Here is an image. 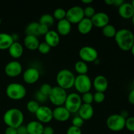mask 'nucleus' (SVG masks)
I'll return each mask as SVG.
<instances>
[{
	"label": "nucleus",
	"instance_id": "nucleus-1",
	"mask_svg": "<svg viewBox=\"0 0 134 134\" xmlns=\"http://www.w3.org/2000/svg\"><path fill=\"white\" fill-rule=\"evenodd\" d=\"M114 38L118 47L124 51H130L134 43V34L126 28L117 30Z\"/></svg>",
	"mask_w": 134,
	"mask_h": 134
},
{
	"label": "nucleus",
	"instance_id": "nucleus-2",
	"mask_svg": "<svg viewBox=\"0 0 134 134\" xmlns=\"http://www.w3.org/2000/svg\"><path fill=\"white\" fill-rule=\"evenodd\" d=\"M3 119L7 127L18 128L23 124L24 116L19 109L11 108L5 111Z\"/></svg>",
	"mask_w": 134,
	"mask_h": 134
},
{
	"label": "nucleus",
	"instance_id": "nucleus-3",
	"mask_svg": "<svg viewBox=\"0 0 134 134\" xmlns=\"http://www.w3.org/2000/svg\"><path fill=\"white\" fill-rule=\"evenodd\" d=\"M56 79L58 86L67 90L74 86L75 76L69 69H62L57 73Z\"/></svg>",
	"mask_w": 134,
	"mask_h": 134
},
{
	"label": "nucleus",
	"instance_id": "nucleus-4",
	"mask_svg": "<svg viewBox=\"0 0 134 134\" xmlns=\"http://www.w3.org/2000/svg\"><path fill=\"white\" fill-rule=\"evenodd\" d=\"M26 88L18 82H12L6 88V94L8 98L13 100H20L26 95Z\"/></svg>",
	"mask_w": 134,
	"mask_h": 134
},
{
	"label": "nucleus",
	"instance_id": "nucleus-5",
	"mask_svg": "<svg viewBox=\"0 0 134 134\" xmlns=\"http://www.w3.org/2000/svg\"><path fill=\"white\" fill-rule=\"evenodd\" d=\"M67 96L68 94L66 90L58 86H56L52 87L48 98L54 105L58 107L64 105Z\"/></svg>",
	"mask_w": 134,
	"mask_h": 134
},
{
	"label": "nucleus",
	"instance_id": "nucleus-6",
	"mask_svg": "<svg viewBox=\"0 0 134 134\" xmlns=\"http://www.w3.org/2000/svg\"><path fill=\"white\" fill-rule=\"evenodd\" d=\"M74 86L78 92L84 94L90 91L92 86V82L87 74L78 75L75 77Z\"/></svg>",
	"mask_w": 134,
	"mask_h": 134
},
{
	"label": "nucleus",
	"instance_id": "nucleus-7",
	"mask_svg": "<svg viewBox=\"0 0 134 134\" xmlns=\"http://www.w3.org/2000/svg\"><path fill=\"white\" fill-rule=\"evenodd\" d=\"M126 119L120 114H113L108 116L106 120V125L113 132H120L125 128Z\"/></svg>",
	"mask_w": 134,
	"mask_h": 134
},
{
	"label": "nucleus",
	"instance_id": "nucleus-8",
	"mask_svg": "<svg viewBox=\"0 0 134 134\" xmlns=\"http://www.w3.org/2000/svg\"><path fill=\"white\" fill-rule=\"evenodd\" d=\"M82 103L81 96L78 93L72 92L67 96L64 106L71 113H75L78 112Z\"/></svg>",
	"mask_w": 134,
	"mask_h": 134
},
{
	"label": "nucleus",
	"instance_id": "nucleus-9",
	"mask_svg": "<svg viewBox=\"0 0 134 134\" xmlns=\"http://www.w3.org/2000/svg\"><path fill=\"white\" fill-rule=\"evenodd\" d=\"M84 18V9L82 7L75 5L66 10L65 18L71 24H78Z\"/></svg>",
	"mask_w": 134,
	"mask_h": 134
},
{
	"label": "nucleus",
	"instance_id": "nucleus-10",
	"mask_svg": "<svg viewBox=\"0 0 134 134\" xmlns=\"http://www.w3.org/2000/svg\"><path fill=\"white\" fill-rule=\"evenodd\" d=\"M82 61L85 62H94L98 58V52L95 48L90 46H84L79 52Z\"/></svg>",
	"mask_w": 134,
	"mask_h": 134
},
{
	"label": "nucleus",
	"instance_id": "nucleus-11",
	"mask_svg": "<svg viewBox=\"0 0 134 134\" xmlns=\"http://www.w3.org/2000/svg\"><path fill=\"white\" fill-rule=\"evenodd\" d=\"M35 114L38 121L42 124L50 122L53 119L52 110L48 106L40 105Z\"/></svg>",
	"mask_w": 134,
	"mask_h": 134
},
{
	"label": "nucleus",
	"instance_id": "nucleus-12",
	"mask_svg": "<svg viewBox=\"0 0 134 134\" xmlns=\"http://www.w3.org/2000/svg\"><path fill=\"white\" fill-rule=\"evenodd\" d=\"M22 72V65L17 60H13L6 64L5 67V73L7 76L15 77Z\"/></svg>",
	"mask_w": 134,
	"mask_h": 134
},
{
	"label": "nucleus",
	"instance_id": "nucleus-13",
	"mask_svg": "<svg viewBox=\"0 0 134 134\" xmlns=\"http://www.w3.org/2000/svg\"><path fill=\"white\" fill-rule=\"evenodd\" d=\"M90 19L92 22L93 26L99 28H103L109 22V16L104 12L96 13Z\"/></svg>",
	"mask_w": 134,
	"mask_h": 134
},
{
	"label": "nucleus",
	"instance_id": "nucleus-14",
	"mask_svg": "<svg viewBox=\"0 0 134 134\" xmlns=\"http://www.w3.org/2000/svg\"><path fill=\"white\" fill-rule=\"evenodd\" d=\"M53 119L58 122H65L70 118L71 113L64 105L58 106L52 110Z\"/></svg>",
	"mask_w": 134,
	"mask_h": 134
},
{
	"label": "nucleus",
	"instance_id": "nucleus-15",
	"mask_svg": "<svg viewBox=\"0 0 134 134\" xmlns=\"http://www.w3.org/2000/svg\"><path fill=\"white\" fill-rule=\"evenodd\" d=\"M23 80L27 84H34L39 80L40 72L35 68H29L23 73Z\"/></svg>",
	"mask_w": 134,
	"mask_h": 134
},
{
	"label": "nucleus",
	"instance_id": "nucleus-16",
	"mask_svg": "<svg viewBox=\"0 0 134 134\" xmlns=\"http://www.w3.org/2000/svg\"><path fill=\"white\" fill-rule=\"evenodd\" d=\"M92 85L96 91L104 93L108 88V80L105 76L99 75L94 78Z\"/></svg>",
	"mask_w": 134,
	"mask_h": 134
},
{
	"label": "nucleus",
	"instance_id": "nucleus-17",
	"mask_svg": "<svg viewBox=\"0 0 134 134\" xmlns=\"http://www.w3.org/2000/svg\"><path fill=\"white\" fill-rule=\"evenodd\" d=\"M94 108L92 104L82 103L78 111L79 116L84 120H90L94 115Z\"/></svg>",
	"mask_w": 134,
	"mask_h": 134
},
{
	"label": "nucleus",
	"instance_id": "nucleus-18",
	"mask_svg": "<svg viewBox=\"0 0 134 134\" xmlns=\"http://www.w3.org/2000/svg\"><path fill=\"white\" fill-rule=\"evenodd\" d=\"M119 14L124 19H130L133 17L134 9L130 3L124 2L119 7Z\"/></svg>",
	"mask_w": 134,
	"mask_h": 134
},
{
	"label": "nucleus",
	"instance_id": "nucleus-19",
	"mask_svg": "<svg viewBox=\"0 0 134 134\" xmlns=\"http://www.w3.org/2000/svg\"><path fill=\"white\" fill-rule=\"evenodd\" d=\"M60 37L58 33L55 30H49L44 35V42L51 47H55L59 44Z\"/></svg>",
	"mask_w": 134,
	"mask_h": 134
},
{
	"label": "nucleus",
	"instance_id": "nucleus-20",
	"mask_svg": "<svg viewBox=\"0 0 134 134\" xmlns=\"http://www.w3.org/2000/svg\"><path fill=\"white\" fill-rule=\"evenodd\" d=\"M28 134H43L44 126L38 120H32L26 126Z\"/></svg>",
	"mask_w": 134,
	"mask_h": 134
},
{
	"label": "nucleus",
	"instance_id": "nucleus-21",
	"mask_svg": "<svg viewBox=\"0 0 134 134\" xmlns=\"http://www.w3.org/2000/svg\"><path fill=\"white\" fill-rule=\"evenodd\" d=\"M71 31V24L66 19L60 20L57 24V32L59 35H67Z\"/></svg>",
	"mask_w": 134,
	"mask_h": 134
},
{
	"label": "nucleus",
	"instance_id": "nucleus-22",
	"mask_svg": "<svg viewBox=\"0 0 134 134\" xmlns=\"http://www.w3.org/2000/svg\"><path fill=\"white\" fill-rule=\"evenodd\" d=\"M93 24L91 19L86 18V17L81 20L78 23V26H77L79 31L82 34H87L90 33Z\"/></svg>",
	"mask_w": 134,
	"mask_h": 134
},
{
	"label": "nucleus",
	"instance_id": "nucleus-23",
	"mask_svg": "<svg viewBox=\"0 0 134 134\" xmlns=\"http://www.w3.org/2000/svg\"><path fill=\"white\" fill-rule=\"evenodd\" d=\"M9 53L11 57L17 59L21 57L24 52L23 46L19 42H13V44L10 45L9 49Z\"/></svg>",
	"mask_w": 134,
	"mask_h": 134
},
{
	"label": "nucleus",
	"instance_id": "nucleus-24",
	"mask_svg": "<svg viewBox=\"0 0 134 134\" xmlns=\"http://www.w3.org/2000/svg\"><path fill=\"white\" fill-rule=\"evenodd\" d=\"M24 44L27 49L35 51L38 48L40 41L37 37L33 36V35H26L24 39Z\"/></svg>",
	"mask_w": 134,
	"mask_h": 134
},
{
	"label": "nucleus",
	"instance_id": "nucleus-25",
	"mask_svg": "<svg viewBox=\"0 0 134 134\" xmlns=\"http://www.w3.org/2000/svg\"><path fill=\"white\" fill-rule=\"evenodd\" d=\"M13 37L7 33H0V50L9 49L13 43Z\"/></svg>",
	"mask_w": 134,
	"mask_h": 134
},
{
	"label": "nucleus",
	"instance_id": "nucleus-26",
	"mask_svg": "<svg viewBox=\"0 0 134 134\" xmlns=\"http://www.w3.org/2000/svg\"><path fill=\"white\" fill-rule=\"evenodd\" d=\"M39 23L37 22H31L26 26L25 28V34L26 35H33L39 37L40 35L39 32Z\"/></svg>",
	"mask_w": 134,
	"mask_h": 134
},
{
	"label": "nucleus",
	"instance_id": "nucleus-27",
	"mask_svg": "<svg viewBox=\"0 0 134 134\" xmlns=\"http://www.w3.org/2000/svg\"><path fill=\"white\" fill-rule=\"evenodd\" d=\"M75 69L79 75H86L88 71V66L86 62L79 60L75 64Z\"/></svg>",
	"mask_w": 134,
	"mask_h": 134
},
{
	"label": "nucleus",
	"instance_id": "nucleus-28",
	"mask_svg": "<svg viewBox=\"0 0 134 134\" xmlns=\"http://www.w3.org/2000/svg\"><path fill=\"white\" fill-rule=\"evenodd\" d=\"M116 31L117 30H116L115 26L110 24H108L102 28V34L105 37L107 38L115 37Z\"/></svg>",
	"mask_w": 134,
	"mask_h": 134
},
{
	"label": "nucleus",
	"instance_id": "nucleus-29",
	"mask_svg": "<svg viewBox=\"0 0 134 134\" xmlns=\"http://www.w3.org/2000/svg\"><path fill=\"white\" fill-rule=\"evenodd\" d=\"M39 23L40 24L46 25V26L50 27V26H52L54 23V18L52 14H48V13L43 14L39 18Z\"/></svg>",
	"mask_w": 134,
	"mask_h": 134
},
{
	"label": "nucleus",
	"instance_id": "nucleus-30",
	"mask_svg": "<svg viewBox=\"0 0 134 134\" xmlns=\"http://www.w3.org/2000/svg\"><path fill=\"white\" fill-rule=\"evenodd\" d=\"M53 17L54 19H57L58 20H60L65 18L66 16V10L62 8H57L54 10Z\"/></svg>",
	"mask_w": 134,
	"mask_h": 134
},
{
	"label": "nucleus",
	"instance_id": "nucleus-31",
	"mask_svg": "<svg viewBox=\"0 0 134 134\" xmlns=\"http://www.w3.org/2000/svg\"><path fill=\"white\" fill-rule=\"evenodd\" d=\"M39 104L36 100H30L29 101L26 105V107L29 112L31 113H35L39 107Z\"/></svg>",
	"mask_w": 134,
	"mask_h": 134
},
{
	"label": "nucleus",
	"instance_id": "nucleus-32",
	"mask_svg": "<svg viewBox=\"0 0 134 134\" xmlns=\"http://www.w3.org/2000/svg\"><path fill=\"white\" fill-rule=\"evenodd\" d=\"M81 99H82V103L92 104V103L94 102L93 94H92L90 92L84 93V94H82V95L81 96Z\"/></svg>",
	"mask_w": 134,
	"mask_h": 134
},
{
	"label": "nucleus",
	"instance_id": "nucleus-33",
	"mask_svg": "<svg viewBox=\"0 0 134 134\" xmlns=\"http://www.w3.org/2000/svg\"><path fill=\"white\" fill-rule=\"evenodd\" d=\"M52 86H51L50 84L43 83V85L40 86V88H39V91L40 92L41 94H43V95L48 97V95L50 94V93H51V90H52Z\"/></svg>",
	"mask_w": 134,
	"mask_h": 134
},
{
	"label": "nucleus",
	"instance_id": "nucleus-34",
	"mask_svg": "<svg viewBox=\"0 0 134 134\" xmlns=\"http://www.w3.org/2000/svg\"><path fill=\"white\" fill-rule=\"evenodd\" d=\"M37 50L40 53L43 54H48L51 51V47L46 42L44 41L40 43Z\"/></svg>",
	"mask_w": 134,
	"mask_h": 134
},
{
	"label": "nucleus",
	"instance_id": "nucleus-35",
	"mask_svg": "<svg viewBox=\"0 0 134 134\" xmlns=\"http://www.w3.org/2000/svg\"><path fill=\"white\" fill-rule=\"evenodd\" d=\"M95 9L92 6L88 5L84 9V15L86 18H91L95 14Z\"/></svg>",
	"mask_w": 134,
	"mask_h": 134
},
{
	"label": "nucleus",
	"instance_id": "nucleus-36",
	"mask_svg": "<svg viewBox=\"0 0 134 134\" xmlns=\"http://www.w3.org/2000/svg\"><path fill=\"white\" fill-rule=\"evenodd\" d=\"M125 127L130 132H134V116H128L126 119Z\"/></svg>",
	"mask_w": 134,
	"mask_h": 134
},
{
	"label": "nucleus",
	"instance_id": "nucleus-37",
	"mask_svg": "<svg viewBox=\"0 0 134 134\" xmlns=\"http://www.w3.org/2000/svg\"><path fill=\"white\" fill-rule=\"evenodd\" d=\"M93 98H94V102L96 103H102L105 100V96L103 92H96L93 94Z\"/></svg>",
	"mask_w": 134,
	"mask_h": 134
},
{
	"label": "nucleus",
	"instance_id": "nucleus-38",
	"mask_svg": "<svg viewBox=\"0 0 134 134\" xmlns=\"http://www.w3.org/2000/svg\"><path fill=\"white\" fill-rule=\"evenodd\" d=\"M84 122L85 120L82 119V118L80 117L79 116H75L73 119H72V125L74 126L77 127V128H80L83 126Z\"/></svg>",
	"mask_w": 134,
	"mask_h": 134
},
{
	"label": "nucleus",
	"instance_id": "nucleus-39",
	"mask_svg": "<svg viewBox=\"0 0 134 134\" xmlns=\"http://www.w3.org/2000/svg\"><path fill=\"white\" fill-rule=\"evenodd\" d=\"M66 134H82V131L80 128L72 125L68 128Z\"/></svg>",
	"mask_w": 134,
	"mask_h": 134
},
{
	"label": "nucleus",
	"instance_id": "nucleus-40",
	"mask_svg": "<svg viewBox=\"0 0 134 134\" xmlns=\"http://www.w3.org/2000/svg\"><path fill=\"white\" fill-rule=\"evenodd\" d=\"M49 27L46 25L40 24H39V34L41 35H45L48 31H49Z\"/></svg>",
	"mask_w": 134,
	"mask_h": 134
},
{
	"label": "nucleus",
	"instance_id": "nucleus-41",
	"mask_svg": "<svg viewBox=\"0 0 134 134\" xmlns=\"http://www.w3.org/2000/svg\"><path fill=\"white\" fill-rule=\"evenodd\" d=\"M35 98L37 99V102H44L46 100H47V98H48L46 96L43 95V94L40 92L39 91H38L36 93V95H35Z\"/></svg>",
	"mask_w": 134,
	"mask_h": 134
},
{
	"label": "nucleus",
	"instance_id": "nucleus-42",
	"mask_svg": "<svg viewBox=\"0 0 134 134\" xmlns=\"http://www.w3.org/2000/svg\"><path fill=\"white\" fill-rule=\"evenodd\" d=\"M16 130L17 134H28L26 126H24L23 124L22 126H20L18 127V128H16Z\"/></svg>",
	"mask_w": 134,
	"mask_h": 134
},
{
	"label": "nucleus",
	"instance_id": "nucleus-43",
	"mask_svg": "<svg viewBox=\"0 0 134 134\" xmlns=\"http://www.w3.org/2000/svg\"><path fill=\"white\" fill-rule=\"evenodd\" d=\"M54 130L51 126H44L43 131V134H54Z\"/></svg>",
	"mask_w": 134,
	"mask_h": 134
},
{
	"label": "nucleus",
	"instance_id": "nucleus-44",
	"mask_svg": "<svg viewBox=\"0 0 134 134\" xmlns=\"http://www.w3.org/2000/svg\"><path fill=\"white\" fill-rule=\"evenodd\" d=\"M4 134H17L16 128H13V127H7L5 131Z\"/></svg>",
	"mask_w": 134,
	"mask_h": 134
},
{
	"label": "nucleus",
	"instance_id": "nucleus-45",
	"mask_svg": "<svg viewBox=\"0 0 134 134\" xmlns=\"http://www.w3.org/2000/svg\"><path fill=\"white\" fill-rule=\"evenodd\" d=\"M128 102L132 105H134V88L130 92L128 96Z\"/></svg>",
	"mask_w": 134,
	"mask_h": 134
},
{
	"label": "nucleus",
	"instance_id": "nucleus-46",
	"mask_svg": "<svg viewBox=\"0 0 134 134\" xmlns=\"http://www.w3.org/2000/svg\"><path fill=\"white\" fill-rule=\"evenodd\" d=\"M124 3V1H123V0H115L113 5H115V7H117L119 8V7H120V5H122Z\"/></svg>",
	"mask_w": 134,
	"mask_h": 134
},
{
	"label": "nucleus",
	"instance_id": "nucleus-47",
	"mask_svg": "<svg viewBox=\"0 0 134 134\" xmlns=\"http://www.w3.org/2000/svg\"><path fill=\"white\" fill-rule=\"evenodd\" d=\"M120 115H121L122 117H124V119H126L128 117V111H126V110H123V111H122L121 112H120Z\"/></svg>",
	"mask_w": 134,
	"mask_h": 134
},
{
	"label": "nucleus",
	"instance_id": "nucleus-48",
	"mask_svg": "<svg viewBox=\"0 0 134 134\" xmlns=\"http://www.w3.org/2000/svg\"><path fill=\"white\" fill-rule=\"evenodd\" d=\"M11 36L12 37H13V41H14V42H17L18 41V35L16 34H11Z\"/></svg>",
	"mask_w": 134,
	"mask_h": 134
},
{
	"label": "nucleus",
	"instance_id": "nucleus-49",
	"mask_svg": "<svg viewBox=\"0 0 134 134\" xmlns=\"http://www.w3.org/2000/svg\"><path fill=\"white\" fill-rule=\"evenodd\" d=\"M115 0H105V3L108 5H113L114 4Z\"/></svg>",
	"mask_w": 134,
	"mask_h": 134
},
{
	"label": "nucleus",
	"instance_id": "nucleus-50",
	"mask_svg": "<svg viewBox=\"0 0 134 134\" xmlns=\"http://www.w3.org/2000/svg\"><path fill=\"white\" fill-rule=\"evenodd\" d=\"M92 0H81V2L85 4H90L92 3Z\"/></svg>",
	"mask_w": 134,
	"mask_h": 134
},
{
	"label": "nucleus",
	"instance_id": "nucleus-51",
	"mask_svg": "<svg viewBox=\"0 0 134 134\" xmlns=\"http://www.w3.org/2000/svg\"><path fill=\"white\" fill-rule=\"evenodd\" d=\"M130 51H131V52H132V54H133V56H134V43H133V45H132V48H131V49H130Z\"/></svg>",
	"mask_w": 134,
	"mask_h": 134
},
{
	"label": "nucleus",
	"instance_id": "nucleus-52",
	"mask_svg": "<svg viewBox=\"0 0 134 134\" xmlns=\"http://www.w3.org/2000/svg\"><path fill=\"white\" fill-rule=\"evenodd\" d=\"M94 62L95 63V64H99V59H98V58L96 59V60H95V61Z\"/></svg>",
	"mask_w": 134,
	"mask_h": 134
},
{
	"label": "nucleus",
	"instance_id": "nucleus-53",
	"mask_svg": "<svg viewBox=\"0 0 134 134\" xmlns=\"http://www.w3.org/2000/svg\"><path fill=\"white\" fill-rule=\"evenodd\" d=\"M132 24H133V26H134V14H133V17L132 18Z\"/></svg>",
	"mask_w": 134,
	"mask_h": 134
},
{
	"label": "nucleus",
	"instance_id": "nucleus-54",
	"mask_svg": "<svg viewBox=\"0 0 134 134\" xmlns=\"http://www.w3.org/2000/svg\"><path fill=\"white\" fill-rule=\"evenodd\" d=\"M131 4H132V7H133V9H134V0H133V1H132V2L130 3Z\"/></svg>",
	"mask_w": 134,
	"mask_h": 134
},
{
	"label": "nucleus",
	"instance_id": "nucleus-55",
	"mask_svg": "<svg viewBox=\"0 0 134 134\" xmlns=\"http://www.w3.org/2000/svg\"><path fill=\"white\" fill-rule=\"evenodd\" d=\"M1 24V18H0V24Z\"/></svg>",
	"mask_w": 134,
	"mask_h": 134
},
{
	"label": "nucleus",
	"instance_id": "nucleus-56",
	"mask_svg": "<svg viewBox=\"0 0 134 134\" xmlns=\"http://www.w3.org/2000/svg\"><path fill=\"white\" fill-rule=\"evenodd\" d=\"M133 86H134V78H133Z\"/></svg>",
	"mask_w": 134,
	"mask_h": 134
},
{
	"label": "nucleus",
	"instance_id": "nucleus-57",
	"mask_svg": "<svg viewBox=\"0 0 134 134\" xmlns=\"http://www.w3.org/2000/svg\"><path fill=\"white\" fill-rule=\"evenodd\" d=\"M132 134H134V132H133V133H132Z\"/></svg>",
	"mask_w": 134,
	"mask_h": 134
}]
</instances>
